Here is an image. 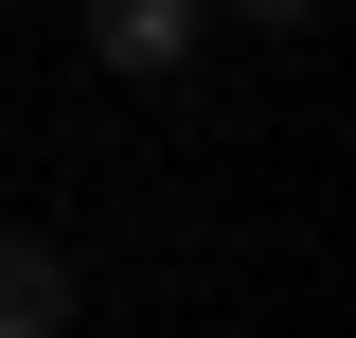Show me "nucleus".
<instances>
[{
  "label": "nucleus",
  "mask_w": 356,
  "mask_h": 338,
  "mask_svg": "<svg viewBox=\"0 0 356 338\" xmlns=\"http://www.w3.org/2000/svg\"><path fill=\"white\" fill-rule=\"evenodd\" d=\"M196 36H214V0H89V54H107V72H196Z\"/></svg>",
  "instance_id": "obj_1"
},
{
  "label": "nucleus",
  "mask_w": 356,
  "mask_h": 338,
  "mask_svg": "<svg viewBox=\"0 0 356 338\" xmlns=\"http://www.w3.org/2000/svg\"><path fill=\"white\" fill-rule=\"evenodd\" d=\"M0 338H72V250L54 232H0Z\"/></svg>",
  "instance_id": "obj_2"
},
{
  "label": "nucleus",
  "mask_w": 356,
  "mask_h": 338,
  "mask_svg": "<svg viewBox=\"0 0 356 338\" xmlns=\"http://www.w3.org/2000/svg\"><path fill=\"white\" fill-rule=\"evenodd\" d=\"M232 18H250V36H303V18H321V0H232Z\"/></svg>",
  "instance_id": "obj_3"
}]
</instances>
